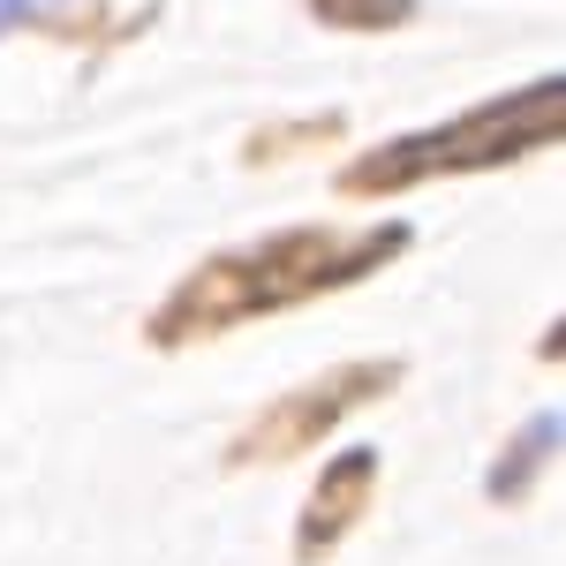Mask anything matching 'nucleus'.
<instances>
[{"label": "nucleus", "instance_id": "obj_7", "mask_svg": "<svg viewBox=\"0 0 566 566\" xmlns=\"http://www.w3.org/2000/svg\"><path fill=\"white\" fill-rule=\"evenodd\" d=\"M23 15H31V0H0V31H8V23H23Z\"/></svg>", "mask_w": 566, "mask_h": 566}, {"label": "nucleus", "instance_id": "obj_2", "mask_svg": "<svg viewBox=\"0 0 566 566\" xmlns=\"http://www.w3.org/2000/svg\"><path fill=\"white\" fill-rule=\"evenodd\" d=\"M559 129H566V84L544 76L528 91L483 98V106L438 122V129L392 136L378 151H363L333 175V189L340 197H392V189H416V181H438V175H491V167H514L528 151L559 144Z\"/></svg>", "mask_w": 566, "mask_h": 566}, {"label": "nucleus", "instance_id": "obj_4", "mask_svg": "<svg viewBox=\"0 0 566 566\" xmlns=\"http://www.w3.org/2000/svg\"><path fill=\"white\" fill-rule=\"evenodd\" d=\"M370 491H378V453H370V446L340 453V461L317 476V491L303 499V522H295V566H325V559H333L340 536L363 522Z\"/></svg>", "mask_w": 566, "mask_h": 566}, {"label": "nucleus", "instance_id": "obj_6", "mask_svg": "<svg viewBox=\"0 0 566 566\" xmlns=\"http://www.w3.org/2000/svg\"><path fill=\"white\" fill-rule=\"evenodd\" d=\"M310 15L333 31H400L416 15V0H310Z\"/></svg>", "mask_w": 566, "mask_h": 566}, {"label": "nucleus", "instance_id": "obj_1", "mask_svg": "<svg viewBox=\"0 0 566 566\" xmlns=\"http://www.w3.org/2000/svg\"><path fill=\"white\" fill-rule=\"evenodd\" d=\"M416 234L392 219V227H287V234H264L242 250H219L144 317V340L175 355L197 340H219V333H242L272 310L317 303V295H340L355 280H370Z\"/></svg>", "mask_w": 566, "mask_h": 566}, {"label": "nucleus", "instance_id": "obj_3", "mask_svg": "<svg viewBox=\"0 0 566 566\" xmlns=\"http://www.w3.org/2000/svg\"><path fill=\"white\" fill-rule=\"evenodd\" d=\"M392 386H400V363H386V355H370V363H333V370H317L310 386H295V392H280L272 408H258V416L242 423V438L227 446V469L250 476V469L295 461L317 438H333V423L378 408Z\"/></svg>", "mask_w": 566, "mask_h": 566}, {"label": "nucleus", "instance_id": "obj_5", "mask_svg": "<svg viewBox=\"0 0 566 566\" xmlns=\"http://www.w3.org/2000/svg\"><path fill=\"white\" fill-rule=\"evenodd\" d=\"M552 453H559V416H528L522 438H506V453L491 461V483H483V491H491L499 506H514L528 483H536V469H544Z\"/></svg>", "mask_w": 566, "mask_h": 566}]
</instances>
